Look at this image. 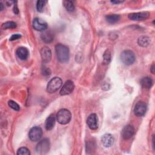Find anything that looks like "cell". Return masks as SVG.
<instances>
[{"mask_svg":"<svg viewBox=\"0 0 155 155\" xmlns=\"http://www.w3.org/2000/svg\"><path fill=\"white\" fill-rule=\"evenodd\" d=\"M55 51L58 60L61 63H65L69 60V50L68 47L62 44H58L55 46Z\"/></svg>","mask_w":155,"mask_h":155,"instance_id":"obj_1","label":"cell"},{"mask_svg":"<svg viewBox=\"0 0 155 155\" xmlns=\"http://www.w3.org/2000/svg\"><path fill=\"white\" fill-rule=\"evenodd\" d=\"M71 118L70 111L65 108L61 109L56 114V119L61 124L65 125L70 122Z\"/></svg>","mask_w":155,"mask_h":155,"instance_id":"obj_2","label":"cell"},{"mask_svg":"<svg viewBox=\"0 0 155 155\" xmlns=\"http://www.w3.org/2000/svg\"><path fill=\"white\" fill-rule=\"evenodd\" d=\"M62 84V79L59 77H54L50 79L47 86V91L50 93L56 92Z\"/></svg>","mask_w":155,"mask_h":155,"instance_id":"obj_3","label":"cell"},{"mask_svg":"<svg viewBox=\"0 0 155 155\" xmlns=\"http://www.w3.org/2000/svg\"><path fill=\"white\" fill-rule=\"evenodd\" d=\"M120 59L122 62L126 65L133 64L136 59L135 54L131 50H127L123 51L120 54Z\"/></svg>","mask_w":155,"mask_h":155,"instance_id":"obj_4","label":"cell"},{"mask_svg":"<svg viewBox=\"0 0 155 155\" xmlns=\"http://www.w3.org/2000/svg\"><path fill=\"white\" fill-rule=\"evenodd\" d=\"M50 143L49 139L47 138H44L41 140L36 147V151L38 153L43 154L47 153L50 150Z\"/></svg>","mask_w":155,"mask_h":155,"instance_id":"obj_5","label":"cell"},{"mask_svg":"<svg viewBox=\"0 0 155 155\" xmlns=\"http://www.w3.org/2000/svg\"><path fill=\"white\" fill-rule=\"evenodd\" d=\"M42 135V130L39 127L31 128L28 133L29 139L33 142H36L41 139Z\"/></svg>","mask_w":155,"mask_h":155,"instance_id":"obj_6","label":"cell"},{"mask_svg":"<svg viewBox=\"0 0 155 155\" xmlns=\"http://www.w3.org/2000/svg\"><path fill=\"white\" fill-rule=\"evenodd\" d=\"M74 89V83L70 81H67L63 85L61 90L60 91V94L62 96L67 95L73 92Z\"/></svg>","mask_w":155,"mask_h":155,"instance_id":"obj_7","label":"cell"},{"mask_svg":"<svg viewBox=\"0 0 155 155\" xmlns=\"http://www.w3.org/2000/svg\"><path fill=\"white\" fill-rule=\"evenodd\" d=\"M147 111V105L142 101L138 102L134 107V113L138 117L143 116Z\"/></svg>","mask_w":155,"mask_h":155,"instance_id":"obj_8","label":"cell"},{"mask_svg":"<svg viewBox=\"0 0 155 155\" xmlns=\"http://www.w3.org/2000/svg\"><path fill=\"white\" fill-rule=\"evenodd\" d=\"M150 13L147 12L132 13L128 15V18L132 21H143L148 18Z\"/></svg>","mask_w":155,"mask_h":155,"instance_id":"obj_9","label":"cell"},{"mask_svg":"<svg viewBox=\"0 0 155 155\" xmlns=\"http://www.w3.org/2000/svg\"><path fill=\"white\" fill-rule=\"evenodd\" d=\"M33 27L37 31H44L47 28V24L44 20L36 18L33 21Z\"/></svg>","mask_w":155,"mask_h":155,"instance_id":"obj_10","label":"cell"},{"mask_svg":"<svg viewBox=\"0 0 155 155\" xmlns=\"http://www.w3.org/2000/svg\"><path fill=\"white\" fill-rule=\"evenodd\" d=\"M87 124L91 130H96L98 128V118L95 113L89 115L87 119Z\"/></svg>","mask_w":155,"mask_h":155,"instance_id":"obj_11","label":"cell"},{"mask_svg":"<svg viewBox=\"0 0 155 155\" xmlns=\"http://www.w3.org/2000/svg\"><path fill=\"white\" fill-rule=\"evenodd\" d=\"M134 134V128L131 125H127L124 127L122 130V137L124 139L127 140L130 139Z\"/></svg>","mask_w":155,"mask_h":155,"instance_id":"obj_12","label":"cell"},{"mask_svg":"<svg viewBox=\"0 0 155 155\" xmlns=\"http://www.w3.org/2000/svg\"><path fill=\"white\" fill-rule=\"evenodd\" d=\"M42 61L44 63H47L50 61L51 58V51L48 47H43L40 51Z\"/></svg>","mask_w":155,"mask_h":155,"instance_id":"obj_13","label":"cell"},{"mask_svg":"<svg viewBox=\"0 0 155 155\" xmlns=\"http://www.w3.org/2000/svg\"><path fill=\"white\" fill-rule=\"evenodd\" d=\"M114 138L110 134H105L102 136L101 138L102 144L105 147H110L113 145L114 143Z\"/></svg>","mask_w":155,"mask_h":155,"instance_id":"obj_14","label":"cell"},{"mask_svg":"<svg viewBox=\"0 0 155 155\" xmlns=\"http://www.w3.org/2000/svg\"><path fill=\"white\" fill-rule=\"evenodd\" d=\"M41 37L44 42L46 43H50L53 40L54 34L51 31L45 30L42 33Z\"/></svg>","mask_w":155,"mask_h":155,"instance_id":"obj_15","label":"cell"},{"mask_svg":"<svg viewBox=\"0 0 155 155\" xmlns=\"http://www.w3.org/2000/svg\"><path fill=\"white\" fill-rule=\"evenodd\" d=\"M17 56L21 60H25L29 54L28 50L25 47H19L16 51Z\"/></svg>","mask_w":155,"mask_h":155,"instance_id":"obj_16","label":"cell"},{"mask_svg":"<svg viewBox=\"0 0 155 155\" xmlns=\"http://www.w3.org/2000/svg\"><path fill=\"white\" fill-rule=\"evenodd\" d=\"M56 119L53 114H50L46 119L45 123V127L47 130H51L53 128L55 125Z\"/></svg>","mask_w":155,"mask_h":155,"instance_id":"obj_17","label":"cell"},{"mask_svg":"<svg viewBox=\"0 0 155 155\" xmlns=\"http://www.w3.org/2000/svg\"><path fill=\"white\" fill-rule=\"evenodd\" d=\"M153 80L150 77H144L140 80V84L142 86V87L149 89L153 85Z\"/></svg>","mask_w":155,"mask_h":155,"instance_id":"obj_18","label":"cell"},{"mask_svg":"<svg viewBox=\"0 0 155 155\" xmlns=\"http://www.w3.org/2000/svg\"><path fill=\"white\" fill-rule=\"evenodd\" d=\"M120 18V16L117 14H110L106 16V21L110 24H114L117 22Z\"/></svg>","mask_w":155,"mask_h":155,"instance_id":"obj_19","label":"cell"},{"mask_svg":"<svg viewBox=\"0 0 155 155\" xmlns=\"http://www.w3.org/2000/svg\"><path fill=\"white\" fill-rule=\"evenodd\" d=\"M138 44L141 47H147L148 46L150 43V39L148 36H142L139 38L137 40Z\"/></svg>","mask_w":155,"mask_h":155,"instance_id":"obj_20","label":"cell"},{"mask_svg":"<svg viewBox=\"0 0 155 155\" xmlns=\"http://www.w3.org/2000/svg\"><path fill=\"white\" fill-rule=\"evenodd\" d=\"M96 148V145L94 141L93 140H90L88 141L87 143V145H86V149H87V153H92L93 151H94Z\"/></svg>","mask_w":155,"mask_h":155,"instance_id":"obj_21","label":"cell"},{"mask_svg":"<svg viewBox=\"0 0 155 155\" xmlns=\"http://www.w3.org/2000/svg\"><path fill=\"white\" fill-rule=\"evenodd\" d=\"M63 4L65 8L68 12H73L74 10V2L71 1H64Z\"/></svg>","mask_w":155,"mask_h":155,"instance_id":"obj_22","label":"cell"},{"mask_svg":"<svg viewBox=\"0 0 155 155\" xmlns=\"http://www.w3.org/2000/svg\"><path fill=\"white\" fill-rule=\"evenodd\" d=\"M16 23L13 21H7L3 23L1 25L2 28L3 29H11L16 28Z\"/></svg>","mask_w":155,"mask_h":155,"instance_id":"obj_23","label":"cell"},{"mask_svg":"<svg viewBox=\"0 0 155 155\" xmlns=\"http://www.w3.org/2000/svg\"><path fill=\"white\" fill-rule=\"evenodd\" d=\"M103 63L105 65L108 64L111 61V54L109 50H106L103 55Z\"/></svg>","mask_w":155,"mask_h":155,"instance_id":"obj_24","label":"cell"},{"mask_svg":"<svg viewBox=\"0 0 155 155\" xmlns=\"http://www.w3.org/2000/svg\"><path fill=\"white\" fill-rule=\"evenodd\" d=\"M18 155H30V152L29 150L26 147H21L17 151Z\"/></svg>","mask_w":155,"mask_h":155,"instance_id":"obj_25","label":"cell"},{"mask_svg":"<svg viewBox=\"0 0 155 155\" xmlns=\"http://www.w3.org/2000/svg\"><path fill=\"white\" fill-rule=\"evenodd\" d=\"M8 105L11 108H12L13 110H14L15 111H19L20 110V106L16 102H15L12 100L8 101Z\"/></svg>","mask_w":155,"mask_h":155,"instance_id":"obj_26","label":"cell"},{"mask_svg":"<svg viewBox=\"0 0 155 155\" xmlns=\"http://www.w3.org/2000/svg\"><path fill=\"white\" fill-rule=\"evenodd\" d=\"M46 3H47L46 1H40V0L38 1L36 3L37 10L39 12H42Z\"/></svg>","mask_w":155,"mask_h":155,"instance_id":"obj_27","label":"cell"},{"mask_svg":"<svg viewBox=\"0 0 155 155\" xmlns=\"http://www.w3.org/2000/svg\"><path fill=\"white\" fill-rule=\"evenodd\" d=\"M42 73L44 76H49L51 74V71L48 68L44 67L42 68Z\"/></svg>","mask_w":155,"mask_h":155,"instance_id":"obj_28","label":"cell"},{"mask_svg":"<svg viewBox=\"0 0 155 155\" xmlns=\"http://www.w3.org/2000/svg\"><path fill=\"white\" fill-rule=\"evenodd\" d=\"M21 37V36L20 34L16 33V34H13V35H12L9 39H10V41H14V40L18 39H19Z\"/></svg>","mask_w":155,"mask_h":155,"instance_id":"obj_29","label":"cell"},{"mask_svg":"<svg viewBox=\"0 0 155 155\" xmlns=\"http://www.w3.org/2000/svg\"><path fill=\"white\" fill-rule=\"evenodd\" d=\"M13 12H14L15 14H18V13H19V10H18V8L17 5H16V4H14Z\"/></svg>","mask_w":155,"mask_h":155,"instance_id":"obj_30","label":"cell"},{"mask_svg":"<svg viewBox=\"0 0 155 155\" xmlns=\"http://www.w3.org/2000/svg\"><path fill=\"white\" fill-rule=\"evenodd\" d=\"M150 71H151V72L153 74H154V71H155V65H154V64H152V65L151 66Z\"/></svg>","mask_w":155,"mask_h":155,"instance_id":"obj_31","label":"cell"},{"mask_svg":"<svg viewBox=\"0 0 155 155\" xmlns=\"http://www.w3.org/2000/svg\"><path fill=\"white\" fill-rule=\"evenodd\" d=\"M111 3L114 4H120L122 2H123V1H110Z\"/></svg>","mask_w":155,"mask_h":155,"instance_id":"obj_32","label":"cell"},{"mask_svg":"<svg viewBox=\"0 0 155 155\" xmlns=\"http://www.w3.org/2000/svg\"><path fill=\"white\" fill-rule=\"evenodd\" d=\"M152 140H153V149L154 150V135H153V139H152Z\"/></svg>","mask_w":155,"mask_h":155,"instance_id":"obj_33","label":"cell"},{"mask_svg":"<svg viewBox=\"0 0 155 155\" xmlns=\"http://www.w3.org/2000/svg\"><path fill=\"white\" fill-rule=\"evenodd\" d=\"M0 6H1V10L2 11L3 10V4L2 2L0 3Z\"/></svg>","mask_w":155,"mask_h":155,"instance_id":"obj_34","label":"cell"}]
</instances>
